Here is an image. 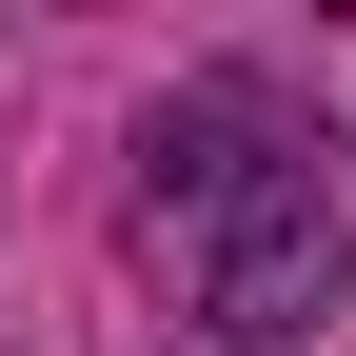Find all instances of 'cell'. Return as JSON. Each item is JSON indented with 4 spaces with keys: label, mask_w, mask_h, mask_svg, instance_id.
I'll use <instances>...</instances> for the list:
<instances>
[{
    "label": "cell",
    "mask_w": 356,
    "mask_h": 356,
    "mask_svg": "<svg viewBox=\"0 0 356 356\" xmlns=\"http://www.w3.org/2000/svg\"><path fill=\"white\" fill-rule=\"evenodd\" d=\"M159 238H178V277H198V317L238 337V356H277V337L337 317V198H317V159L257 139V99H178Z\"/></svg>",
    "instance_id": "1"
}]
</instances>
